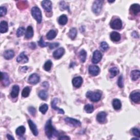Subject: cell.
Instances as JSON below:
<instances>
[{
	"instance_id": "6da1fadb",
	"label": "cell",
	"mask_w": 140,
	"mask_h": 140,
	"mask_svg": "<svg viewBox=\"0 0 140 140\" xmlns=\"http://www.w3.org/2000/svg\"><path fill=\"white\" fill-rule=\"evenodd\" d=\"M45 133L47 137L49 138H51L53 137V136L57 133V131L55 130L53 125H52L51 119H49L46 123L45 125Z\"/></svg>"
},
{
	"instance_id": "f35d334b",
	"label": "cell",
	"mask_w": 140,
	"mask_h": 140,
	"mask_svg": "<svg viewBox=\"0 0 140 140\" xmlns=\"http://www.w3.org/2000/svg\"><path fill=\"white\" fill-rule=\"evenodd\" d=\"M100 48L103 51H107L109 48V46L108 45L107 43L106 42H102L100 43Z\"/></svg>"
},
{
	"instance_id": "8fae6325",
	"label": "cell",
	"mask_w": 140,
	"mask_h": 140,
	"mask_svg": "<svg viewBox=\"0 0 140 140\" xmlns=\"http://www.w3.org/2000/svg\"><path fill=\"white\" fill-rule=\"evenodd\" d=\"M42 6L47 12H50L52 10V3L49 0H45L41 2Z\"/></svg>"
},
{
	"instance_id": "8992f818",
	"label": "cell",
	"mask_w": 140,
	"mask_h": 140,
	"mask_svg": "<svg viewBox=\"0 0 140 140\" xmlns=\"http://www.w3.org/2000/svg\"><path fill=\"white\" fill-rule=\"evenodd\" d=\"M110 26L114 30H119L122 27V21L120 19H115L110 23Z\"/></svg>"
},
{
	"instance_id": "60d3db41",
	"label": "cell",
	"mask_w": 140,
	"mask_h": 140,
	"mask_svg": "<svg viewBox=\"0 0 140 140\" xmlns=\"http://www.w3.org/2000/svg\"><path fill=\"white\" fill-rule=\"evenodd\" d=\"M25 31V28L24 27H19V29L17 30V37H20L24 35V34Z\"/></svg>"
},
{
	"instance_id": "7dc6e473",
	"label": "cell",
	"mask_w": 140,
	"mask_h": 140,
	"mask_svg": "<svg viewBox=\"0 0 140 140\" xmlns=\"http://www.w3.org/2000/svg\"><path fill=\"white\" fill-rule=\"evenodd\" d=\"M59 46V43H49V47L50 49H53L55 48L58 47Z\"/></svg>"
},
{
	"instance_id": "7402d4cb",
	"label": "cell",
	"mask_w": 140,
	"mask_h": 140,
	"mask_svg": "<svg viewBox=\"0 0 140 140\" xmlns=\"http://www.w3.org/2000/svg\"><path fill=\"white\" fill-rule=\"evenodd\" d=\"M19 92V87L18 85H14L12 87V91L10 93V95L12 98H17Z\"/></svg>"
},
{
	"instance_id": "f6af8a7d",
	"label": "cell",
	"mask_w": 140,
	"mask_h": 140,
	"mask_svg": "<svg viewBox=\"0 0 140 140\" xmlns=\"http://www.w3.org/2000/svg\"><path fill=\"white\" fill-rule=\"evenodd\" d=\"M28 111H29V113L33 115V116H35L36 113V109L35 107L33 106H30L28 108Z\"/></svg>"
},
{
	"instance_id": "816d5d0a",
	"label": "cell",
	"mask_w": 140,
	"mask_h": 140,
	"mask_svg": "<svg viewBox=\"0 0 140 140\" xmlns=\"http://www.w3.org/2000/svg\"><path fill=\"white\" fill-rule=\"evenodd\" d=\"M132 35H133V36L135 38H138L139 37L138 34L136 31H134V33L133 34H132Z\"/></svg>"
},
{
	"instance_id": "f5cc1de1",
	"label": "cell",
	"mask_w": 140,
	"mask_h": 140,
	"mask_svg": "<svg viewBox=\"0 0 140 140\" xmlns=\"http://www.w3.org/2000/svg\"><path fill=\"white\" fill-rule=\"evenodd\" d=\"M27 69H28V67L26 66L23 67H21V71L23 72H25L27 71Z\"/></svg>"
},
{
	"instance_id": "7bdbcfd3",
	"label": "cell",
	"mask_w": 140,
	"mask_h": 140,
	"mask_svg": "<svg viewBox=\"0 0 140 140\" xmlns=\"http://www.w3.org/2000/svg\"><path fill=\"white\" fill-rule=\"evenodd\" d=\"M117 84L120 88H123L124 87V82H123V77L122 76H121L118 78Z\"/></svg>"
},
{
	"instance_id": "11a10c76",
	"label": "cell",
	"mask_w": 140,
	"mask_h": 140,
	"mask_svg": "<svg viewBox=\"0 0 140 140\" xmlns=\"http://www.w3.org/2000/svg\"><path fill=\"white\" fill-rule=\"evenodd\" d=\"M132 139H137V140H139V138H137L136 137H135V138H131Z\"/></svg>"
},
{
	"instance_id": "9f6ffc18",
	"label": "cell",
	"mask_w": 140,
	"mask_h": 140,
	"mask_svg": "<svg viewBox=\"0 0 140 140\" xmlns=\"http://www.w3.org/2000/svg\"><path fill=\"white\" fill-rule=\"evenodd\" d=\"M108 2H109V3H113V2H114V1H109Z\"/></svg>"
},
{
	"instance_id": "d590c367",
	"label": "cell",
	"mask_w": 140,
	"mask_h": 140,
	"mask_svg": "<svg viewBox=\"0 0 140 140\" xmlns=\"http://www.w3.org/2000/svg\"><path fill=\"white\" fill-rule=\"evenodd\" d=\"M84 110L88 113H91L94 111V106L91 104H87L84 107Z\"/></svg>"
},
{
	"instance_id": "e575fe53",
	"label": "cell",
	"mask_w": 140,
	"mask_h": 140,
	"mask_svg": "<svg viewBox=\"0 0 140 140\" xmlns=\"http://www.w3.org/2000/svg\"><path fill=\"white\" fill-rule=\"evenodd\" d=\"M52 62L50 60H48L46 62V63L44 65V69L46 71H49L51 70V68L52 67Z\"/></svg>"
},
{
	"instance_id": "d6a6232c",
	"label": "cell",
	"mask_w": 140,
	"mask_h": 140,
	"mask_svg": "<svg viewBox=\"0 0 140 140\" xmlns=\"http://www.w3.org/2000/svg\"><path fill=\"white\" fill-rule=\"evenodd\" d=\"M30 90H31V89L29 87H25L22 91V93H21L22 96L23 98H27L29 96L30 93Z\"/></svg>"
},
{
	"instance_id": "7a4b0ae2",
	"label": "cell",
	"mask_w": 140,
	"mask_h": 140,
	"mask_svg": "<svg viewBox=\"0 0 140 140\" xmlns=\"http://www.w3.org/2000/svg\"><path fill=\"white\" fill-rule=\"evenodd\" d=\"M31 14L34 18L37 21L38 24H40L42 20V15L41 10L38 7H34L31 9Z\"/></svg>"
},
{
	"instance_id": "836d02e7",
	"label": "cell",
	"mask_w": 140,
	"mask_h": 140,
	"mask_svg": "<svg viewBox=\"0 0 140 140\" xmlns=\"http://www.w3.org/2000/svg\"><path fill=\"white\" fill-rule=\"evenodd\" d=\"M109 72L111 73V77H115L119 73V70L117 69V67H111V69L109 70Z\"/></svg>"
},
{
	"instance_id": "b9f144b4",
	"label": "cell",
	"mask_w": 140,
	"mask_h": 140,
	"mask_svg": "<svg viewBox=\"0 0 140 140\" xmlns=\"http://www.w3.org/2000/svg\"><path fill=\"white\" fill-rule=\"evenodd\" d=\"M49 43L45 42V41H44L43 37H41V39H40V40L38 41V45L40 47H46L48 46H49Z\"/></svg>"
},
{
	"instance_id": "c3c4849f",
	"label": "cell",
	"mask_w": 140,
	"mask_h": 140,
	"mask_svg": "<svg viewBox=\"0 0 140 140\" xmlns=\"http://www.w3.org/2000/svg\"><path fill=\"white\" fill-rule=\"evenodd\" d=\"M29 47L32 49H35L36 48V45L34 42H32L29 44Z\"/></svg>"
},
{
	"instance_id": "e0dca14e",
	"label": "cell",
	"mask_w": 140,
	"mask_h": 140,
	"mask_svg": "<svg viewBox=\"0 0 140 140\" xmlns=\"http://www.w3.org/2000/svg\"><path fill=\"white\" fill-rule=\"evenodd\" d=\"M107 117V113L105 112H99L96 116V119L100 123H104L106 121Z\"/></svg>"
},
{
	"instance_id": "83f0119b",
	"label": "cell",
	"mask_w": 140,
	"mask_h": 140,
	"mask_svg": "<svg viewBox=\"0 0 140 140\" xmlns=\"http://www.w3.org/2000/svg\"><path fill=\"white\" fill-rule=\"evenodd\" d=\"M67 21H68V18H67V15L65 14L61 15L60 17H59L58 20L59 23L61 25H66L67 23Z\"/></svg>"
},
{
	"instance_id": "f1b7e54d",
	"label": "cell",
	"mask_w": 140,
	"mask_h": 140,
	"mask_svg": "<svg viewBox=\"0 0 140 140\" xmlns=\"http://www.w3.org/2000/svg\"><path fill=\"white\" fill-rule=\"evenodd\" d=\"M25 127L24 126H20L18 127L17 129H16V134H17L19 136H22L25 134Z\"/></svg>"
},
{
	"instance_id": "7c38bea8",
	"label": "cell",
	"mask_w": 140,
	"mask_h": 140,
	"mask_svg": "<svg viewBox=\"0 0 140 140\" xmlns=\"http://www.w3.org/2000/svg\"><path fill=\"white\" fill-rule=\"evenodd\" d=\"M130 98L134 102L138 103L140 101V93L139 91H133L130 95Z\"/></svg>"
},
{
	"instance_id": "30bf717a",
	"label": "cell",
	"mask_w": 140,
	"mask_h": 140,
	"mask_svg": "<svg viewBox=\"0 0 140 140\" xmlns=\"http://www.w3.org/2000/svg\"><path fill=\"white\" fill-rule=\"evenodd\" d=\"M65 49L63 48H59L57 49L55 51H54L53 54V57L55 59H60L63 54H65Z\"/></svg>"
},
{
	"instance_id": "d6986e66",
	"label": "cell",
	"mask_w": 140,
	"mask_h": 140,
	"mask_svg": "<svg viewBox=\"0 0 140 140\" xmlns=\"http://www.w3.org/2000/svg\"><path fill=\"white\" fill-rule=\"evenodd\" d=\"M82 83H83V79L80 76L75 77L72 80L73 85L75 88H78L81 87Z\"/></svg>"
},
{
	"instance_id": "44dd1931",
	"label": "cell",
	"mask_w": 140,
	"mask_h": 140,
	"mask_svg": "<svg viewBox=\"0 0 140 140\" xmlns=\"http://www.w3.org/2000/svg\"><path fill=\"white\" fill-rule=\"evenodd\" d=\"M3 57L6 60H10L14 57V52L13 50H7L4 52Z\"/></svg>"
},
{
	"instance_id": "484cf974",
	"label": "cell",
	"mask_w": 140,
	"mask_h": 140,
	"mask_svg": "<svg viewBox=\"0 0 140 140\" xmlns=\"http://www.w3.org/2000/svg\"><path fill=\"white\" fill-rule=\"evenodd\" d=\"M34 36V30L33 28L31 26H29L27 27L26 33H25V38L29 39L33 37Z\"/></svg>"
},
{
	"instance_id": "9c48e42d",
	"label": "cell",
	"mask_w": 140,
	"mask_h": 140,
	"mask_svg": "<svg viewBox=\"0 0 140 140\" xmlns=\"http://www.w3.org/2000/svg\"><path fill=\"white\" fill-rule=\"evenodd\" d=\"M100 72V68L96 65H90L89 67V73L93 76H98Z\"/></svg>"
},
{
	"instance_id": "bcb514c9",
	"label": "cell",
	"mask_w": 140,
	"mask_h": 140,
	"mask_svg": "<svg viewBox=\"0 0 140 140\" xmlns=\"http://www.w3.org/2000/svg\"><path fill=\"white\" fill-rule=\"evenodd\" d=\"M7 8L5 7H0V17H3L5 16L7 13Z\"/></svg>"
},
{
	"instance_id": "cb8c5ba5",
	"label": "cell",
	"mask_w": 140,
	"mask_h": 140,
	"mask_svg": "<svg viewBox=\"0 0 140 140\" xmlns=\"http://www.w3.org/2000/svg\"><path fill=\"white\" fill-rule=\"evenodd\" d=\"M112 106H113V109L115 110H116V111L119 110L121 109V107H122L121 101L118 99H115L113 100Z\"/></svg>"
},
{
	"instance_id": "681fc988",
	"label": "cell",
	"mask_w": 140,
	"mask_h": 140,
	"mask_svg": "<svg viewBox=\"0 0 140 140\" xmlns=\"http://www.w3.org/2000/svg\"><path fill=\"white\" fill-rule=\"evenodd\" d=\"M70 138L67 136H61L59 138V139H62V140H66V139H70Z\"/></svg>"
},
{
	"instance_id": "74e56055",
	"label": "cell",
	"mask_w": 140,
	"mask_h": 140,
	"mask_svg": "<svg viewBox=\"0 0 140 140\" xmlns=\"http://www.w3.org/2000/svg\"><path fill=\"white\" fill-rule=\"evenodd\" d=\"M60 8L61 10H67L70 11L69 10V6L66 5V3L64 1H61L60 2Z\"/></svg>"
},
{
	"instance_id": "ba28073f",
	"label": "cell",
	"mask_w": 140,
	"mask_h": 140,
	"mask_svg": "<svg viewBox=\"0 0 140 140\" xmlns=\"http://www.w3.org/2000/svg\"><path fill=\"white\" fill-rule=\"evenodd\" d=\"M40 77L36 73H33L30 75L29 79H28V82L31 84H37L39 82Z\"/></svg>"
},
{
	"instance_id": "ffe728a7",
	"label": "cell",
	"mask_w": 140,
	"mask_h": 140,
	"mask_svg": "<svg viewBox=\"0 0 140 140\" xmlns=\"http://www.w3.org/2000/svg\"><path fill=\"white\" fill-rule=\"evenodd\" d=\"M110 38L112 41L118 42L121 38V34L117 32L113 31L110 34Z\"/></svg>"
},
{
	"instance_id": "d4e9b609",
	"label": "cell",
	"mask_w": 140,
	"mask_h": 140,
	"mask_svg": "<svg viewBox=\"0 0 140 140\" xmlns=\"http://www.w3.org/2000/svg\"><path fill=\"white\" fill-rule=\"evenodd\" d=\"M131 78L133 81H137L138 79L139 78L140 76V72L138 70H133L131 72Z\"/></svg>"
},
{
	"instance_id": "ab89813d",
	"label": "cell",
	"mask_w": 140,
	"mask_h": 140,
	"mask_svg": "<svg viewBox=\"0 0 140 140\" xmlns=\"http://www.w3.org/2000/svg\"><path fill=\"white\" fill-rule=\"evenodd\" d=\"M48 109V106L47 104H43V105H42L41 106H40L39 108V111L43 114H45L47 112Z\"/></svg>"
},
{
	"instance_id": "277c9868",
	"label": "cell",
	"mask_w": 140,
	"mask_h": 140,
	"mask_svg": "<svg viewBox=\"0 0 140 140\" xmlns=\"http://www.w3.org/2000/svg\"><path fill=\"white\" fill-rule=\"evenodd\" d=\"M102 4L103 1H95L93 5V7H92V9H93V12L98 14L101 12L102 7Z\"/></svg>"
},
{
	"instance_id": "1f68e13d",
	"label": "cell",
	"mask_w": 140,
	"mask_h": 140,
	"mask_svg": "<svg viewBox=\"0 0 140 140\" xmlns=\"http://www.w3.org/2000/svg\"><path fill=\"white\" fill-rule=\"evenodd\" d=\"M56 36H57V33H56L55 31L53 30H50L48 33L46 35L47 38L49 40H51L54 39L56 37Z\"/></svg>"
},
{
	"instance_id": "603a6c76",
	"label": "cell",
	"mask_w": 140,
	"mask_h": 140,
	"mask_svg": "<svg viewBox=\"0 0 140 140\" xmlns=\"http://www.w3.org/2000/svg\"><path fill=\"white\" fill-rule=\"evenodd\" d=\"M8 29V25L7 22L6 21H2L0 24V32H1V33L3 34L7 33Z\"/></svg>"
},
{
	"instance_id": "4dcf8cb0",
	"label": "cell",
	"mask_w": 140,
	"mask_h": 140,
	"mask_svg": "<svg viewBox=\"0 0 140 140\" xmlns=\"http://www.w3.org/2000/svg\"><path fill=\"white\" fill-rule=\"evenodd\" d=\"M77 29L76 28H72V29L70 30L69 34H68V35H69V37L72 39H74L77 36Z\"/></svg>"
},
{
	"instance_id": "4fadbf2b",
	"label": "cell",
	"mask_w": 140,
	"mask_h": 140,
	"mask_svg": "<svg viewBox=\"0 0 140 140\" xmlns=\"http://www.w3.org/2000/svg\"><path fill=\"white\" fill-rule=\"evenodd\" d=\"M58 98H54L53 100H52V102H51V107H52V109H53L54 110H55V111H57L59 114H63L64 113H65L63 110L62 109H60V108L57 107V106H56V105H57V103H58Z\"/></svg>"
},
{
	"instance_id": "3957f363",
	"label": "cell",
	"mask_w": 140,
	"mask_h": 140,
	"mask_svg": "<svg viewBox=\"0 0 140 140\" xmlns=\"http://www.w3.org/2000/svg\"><path fill=\"white\" fill-rule=\"evenodd\" d=\"M86 96L91 101L98 102L100 100L101 98V94L99 92H93L89 91L87 93Z\"/></svg>"
},
{
	"instance_id": "db71d44e",
	"label": "cell",
	"mask_w": 140,
	"mask_h": 140,
	"mask_svg": "<svg viewBox=\"0 0 140 140\" xmlns=\"http://www.w3.org/2000/svg\"><path fill=\"white\" fill-rule=\"evenodd\" d=\"M7 137L8 139H10V140H14L15 139V138L12 136L10 135H9V134H8L7 135Z\"/></svg>"
},
{
	"instance_id": "5b68a950",
	"label": "cell",
	"mask_w": 140,
	"mask_h": 140,
	"mask_svg": "<svg viewBox=\"0 0 140 140\" xmlns=\"http://www.w3.org/2000/svg\"><path fill=\"white\" fill-rule=\"evenodd\" d=\"M64 121H65V122L67 124H68L74 127H78L81 125V122L77 119H73L72 118L66 117L64 119Z\"/></svg>"
},
{
	"instance_id": "9a60e30c",
	"label": "cell",
	"mask_w": 140,
	"mask_h": 140,
	"mask_svg": "<svg viewBox=\"0 0 140 140\" xmlns=\"http://www.w3.org/2000/svg\"><path fill=\"white\" fill-rule=\"evenodd\" d=\"M1 81L3 85L8 86L10 84L9 76L6 72H1Z\"/></svg>"
},
{
	"instance_id": "8d00e7d4",
	"label": "cell",
	"mask_w": 140,
	"mask_h": 140,
	"mask_svg": "<svg viewBox=\"0 0 140 140\" xmlns=\"http://www.w3.org/2000/svg\"><path fill=\"white\" fill-rule=\"evenodd\" d=\"M28 6L27 1H20L17 4V7L20 9H24Z\"/></svg>"
},
{
	"instance_id": "ee69618b",
	"label": "cell",
	"mask_w": 140,
	"mask_h": 140,
	"mask_svg": "<svg viewBox=\"0 0 140 140\" xmlns=\"http://www.w3.org/2000/svg\"><path fill=\"white\" fill-rule=\"evenodd\" d=\"M131 132L132 133H133V134L136 137H140V134H139V130L137 129V128L136 127H134V128H133L131 130Z\"/></svg>"
},
{
	"instance_id": "52a82bcc",
	"label": "cell",
	"mask_w": 140,
	"mask_h": 140,
	"mask_svg": "<svg viewBox=\"0 0 140 140\" xmlns=\"http://www.w3.org/2000/svg\"><path fill=\"white\" fill-rule=\"evenodd\" d=\"M102 58V55L99 50H95L93 53V58H92V62L93 63H98L101 60Z\"/></svg>"
},
{
	"instance_id": "2e32d148",
	"label": "cell",
	"mask_w": 140,
	"mask_h": 140,
	"mask_svg": "<svg viewBox=\"0 0 140 140\" xmlns=\"http://www.w3.org/2000/svg\"><path fill=\"white\" fill-rule=\"evenodd\" d=\"M28 123H29L30 129H31L32 133H33V134L35 136H37L38 135V131L36 125L31 120H29V121H28Z\"/></svg>"
},
{
	"instance_id": "5bb4252c",
	"label": "cell",
	"mask_w": 140,
	"mask_h": 140,
	"mask_svg": "<svg viewBox=\"0 0 140 140\" xmlns=\"http://www.w3.org/2000/svg\"><path fill=\"white\" fill-rule=\"evenodd\" d=\"M17 61L20 63H25L29 61V59H28L27 56L25 54L24 52H22L17 57Z\"/></svg>"
},
{
	"instance_id": "f546056e",
	"label": "cell",
	"mask_w": 140,
	"mask_h": 140,
	"mask_svg": "<svg viewBox=\"0 0 140 140\" xmlns=\"http://www.w3.org/2000/svg\"><path fill=\"white\" fill-rule=\"evenodd\" d=\"M38 96L43 100H46L48 97V94L46 90H42L38 93Z\"/></svg>"
},
{
	"instance_id": "4316f807",
	"label": "cell",
	"mask_w": 140,
	"mask_h": 140,
	"mask_svg": "<svg viewBox=\"0 0 140 140\" xmlns=\"http://www.w3.org/2000/svg\"><path fill=\"white\" fill-rule=\"evenodd\" d=\"M78 56L79 57L80 60H81L82 63H84L85 61L87 59V52L85 50L82 49L79 52Z\"/></svg>"
},
{
	"instance_id": "ac0fdd59",
	"label": "cell",
	"mask_w": 140,
	"mask_h": 140,
	"mask_svg": "<svg viewBox=\"0 0 140 140\" xmlns=\"http://www.w3.org/2000/svg\"><path fill=\"white\" fill-rule=\"evenodd\" d=\"M140 12V6L138 4H133L130 6V12L134 15H136Z\"/></svg>"
},
{
	"instance_id": "f907efd6",
	"label": "cell",
	"mask_w": 140,
	"mask_h": 140,
	"mask_svg": "<svg viewBox=\"0 0 140 140\" xmlns=\"http://www.w3.org/2000/svg\"><path fill=\"white\" fill-rule=\"evenodd\" d=\"M42 85L45 88H48L49 87V84L47 82H45L43 83Z\"/></svg>"
}]
</instances>
